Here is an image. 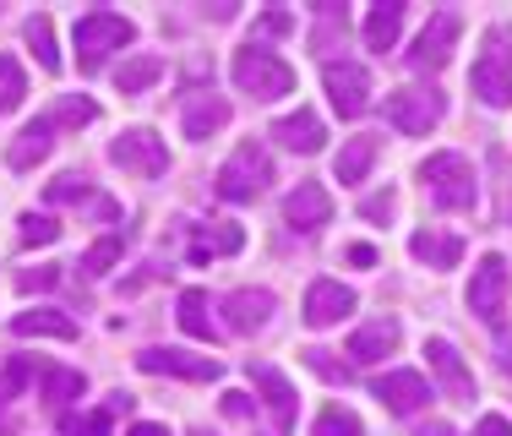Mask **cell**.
Instances as JSON below:
<instances>
[{
	"instance_id": "obj_24",
	"label": "cell",
	"mask_w": 512,
	"mask_h": 436,
	"mask_svg": "<svg viewBox=\"0 0 512 436\" xmlns=\"http://www.w3.org/2000/svg\"><path fill=\"white\" fill-rule=\"evenodd\" d=\"M398 33H404V6H398V0H382V6H371V17H365V44L387 55V50L398 44Z\"/></svg>"
},
{
	"instance_id": "obj_31",
	"label": "cell",
	"mask_w": 512,
	"mask_h": 436,
	"mask_svg": "<svg viewBox=\"0 0 512 436\" xmlns=\"http://www.w3.org/2000/svg\"><path fill=\"white\" fill-rule=\"evenodd\" d=\"M39 393L50 398V404H71V398L88 393V377H82V371H66V366H50L39 377Z\"/></svg>"
},
{
	"instance_id": "obj_12",
	"label": "cell",
	"mask_w": 512,
	"mask_h": 436,
	"mask_svg": "<svg viewBox=\"0 0 512 436\" xmlns=\"http://www.w3.org/2000/svg\"><path fill=\"white\" fill-rule=\"evenodd\" d=\"M284 224L300 229V235H316L322 224H333V197H327V186L300 180V186L284 197Z\"/></svg>"
},
{
	"instance_id": "obj_10",
	"label": "cell",
	"mask_w": 512,
	"mask_h": 436,
	"mask_svg": "<svg viewBox=\"0 0 512 436\" xmlns=\"http://www.w3.org/2000/svg\"><path fill=\"white\" fill-rule=\"evenodd\" d=\"M137 366L148 371V377H180V382H218L224 377V366H218L213 355H191V349H142Z\"/></svg>"
},
{
	"instance_id": "obj_36",
	"label": "cell",
	"mask_w": 512,
	"mask_h": 436,
	"mask_svg": "<svg viewBox=\"0 0 512 436\" xmlns=\"http://www.w3.org/2000/svg\"><path fill=\"white\" fill-rule=\"evenodd\" d=\"M115 415L109 409H88V415H66L60 420V436H109Z\"/></svg>"
},
{
	"instance_id": "obj_34",
	"label": "cell",
	"mask_w": 512,
	"mask_h": 436,
	"mask_svg": "<svg viewBox=\"0 0 512 436\" xmlns=\"http://www.w3.org/2000/svg\"><path fill=\"white\" fill-rule=\"evenodd\" d=\"M311 436H365V426H360V415H349L344 404H327L322 415H316Z\"/></svg>"
},
{
	"instance_id": "obj_1",
	"label": "cell",
	"mask_w": 512,
	"mask_h": 436,
	"mask_svg": "<svg viewBox=\"0 0 512 436\" xmlns=\"http://www.w3.org/2000/svg\"><path fill=\"white\" fill-rule=\"evenodd\" d=\"M235 88L251 93L256 104H273L284 93H295V66L278 50H267V44H246L235 55Z\"/></svg>"
},
{
	"instance_id": "obj_39",
	"label": "cell",
	"mask_w": 512,
	"mask_h": 436,
	"mask_svg": "<svg viewBox=\"0 0 512 436\" xmlns=\"http://www.w3.org/2000/svg\"><path fill=\"white\" fill-rule=\"evenodd\" d=\"M306 366H311V371H322L327 382H349V366H338L333 349H306Z\"/></svg>"
},
{
	"instance_id": "obj_6",
	"label": "cell",
	"mask_w": 512,
	"mask_h": 436,
	"mask_svg": "<svg viewBox=\"0 0 512 436\" xmlns=\"http://www.w3.org/2000/svg\"><path fill=\"white\" fill-rule=\"evenodd\" d=\"M109 164H120L126 175H137V180H158L169 169V148H164L158 131L131 126V131H120V137L109 142Z\"/></svg>"
},
{
	"instance_id": "obj_32",
	"label": "cell",
	"mask_w": 512,
	"mask_h": 436,
	"mask_svg": "<svg viewBox=\"0 0 512 436\" xmlns=\"http://www.w3.org/2000/svg\"><path fill=\"white\" fill-rule=\"evenodd\" d=\"M22 99H28V77H22L17 55H0V115H11Z\"/></svg>"
},
{
	"instance_id": "obj_8",
	"label": "cell",
	"mask_w": 512,
	"mask_h": 436,
	"mask_svg": "<svg viewBox=\"0 0 512 436\" xmlns=\"http://www.w3.org/2000/svg\"><path fill=\"white\" fill-rule=\"evenodd\" d=\"M507 295H512L507 257H502V251H491V257H480V268H474V278H469V311L480 322H502Z\"/></svg>"
},
{
	"instance_id": "obj_40",
	"label": "cell",
	"mask_w": 512,
	"mask_h": 436,
	"mask_svg": "<svg viewBox=\"0 0 512 436\" xmlns=\"http://www.w3.org/2000/svg\"><path fill=\"white\" fill-rule=\"evenodd\" d=\"M360 213L365 218H393L398 213V197H393V191H371V197L360 202Z\"/></svg>"
},
{
	"instance_id": "obj_48",
	"label": "cell",
	"mask_w": 512,
	"mask_h": 436,
	"mask_svg": "<svg viewBox=\"0 0 512 436\" xmlns=\"http://www.w3.org/2000/svg\"><path fill=\"white\" fill-rule=\"evenodd\" d=\"M126 436H169V426H153V420H142V426H131Z\"/></svg>"
},
{
	"instance_id": "obj_35",
	"label": "cell",
	"mask_w": 512,
	"mask_h": 436,
	"mask_svg": "<svg viewBox=\"0 0 512 436\" xmlns=\"http://www.w3.org/2000/svg\"><path fill=\"white\" fill-rule=\"evenodd\" d=\"M115 262H120V235H104V240H93V246L82 251V273H93V278H104Z\"/></svg>"
},
{
	"instance_id": "obj_41",
	"label": "cell",
	"mask_w": 512,
	"mask_h": 436,
	"mask_svg": "<svg viewBox=\"0 0 512 436\" xmlns=\"http://www.w3.org/2000/svg\"><path fill=\"white\" fill-rule=\"evenodd\" d=\"M22 382H28V360H11V366L0 371V398H17Z\"/></svg>"
},
{
	"instance_id": "obj_38",
	"label": "cell",
	"mask_w": 512,
	"mask_h": 436,
	"mask_svg": "<svg viewBox=\"0 0 512 436\" xmlns=\"http://www.w3.org/2000/svg\"><path fill=\"white\" fill-rule=\"evenodd\" d=\"M344 33H349V22L338 17V6H322V22H316L311 44H316V50H333V44L344 39Z\"/></svg>"
},
{
	"instance_id": "obj_28",
	"label": "cell",
	"mask_w": 512,
	"mask_h": 436,
	"mask_svg": "<svg viewBox=\"0 0 512 436\" xmlns=\"http://www.w3.org/2000/svg\"><path fill=\"white\" fill-rule=\"evenodd\" d=\"M50 120L55 131H82V126H93V120H99V104L93 99H82V93H66V99H55L50 104Z\"/></svg>"
},
{
	"instance_id": "obj_23",
	"label": "cell",
	"mask_w": 512,
	"mask_h": 436,
	"mask_svg": "<svg viewBox=\"0 0 512 436\" xmlns=\"http://www.w3.org/2000/svg\"><path fill=\"white\" fill-rule=\"evenodd\" d=\"M371 164H376V137H349L333 159V175L344 180V186H360V180L371 175Z\"/></svg>"
},
{
	"instance_id": "obj_19",
	"label": "cell",
	"mask_w": 512,
	"mask_h": 436,
	"mask_svg": "<svg viewBox=\"0 0 512 436\" xmlns=\"http://www.w3.org/2000/svg\"><path fill=\"white\" fill-rule=\"evenodd\" d=\"M398 349V322L393 317H382V322H365L355 338H349V349L344 355L355 360V366H376V360H387Z\"/></svg>"
},
{
	"instance_id": "obj_3",
	"label": "cell",
	"mask_w": 512,
	"mask_h": 436,
	"mask_svg": "<svg viewBox=\"0 0 512 436\" xmlns=\"http://www.w3.org/2000/svg\"><path fill=\"white\" fill-rule=\"evenodd\" d=\"M420 180L436 197V208H447V213H469L480 202V180H474V164L463 153H431L420 164Z\"/></svg>"
},
{
	"instance_id": "obj_21",
	"label": "cell",
	"mask_w": 512,
	"mask_h": 436,
	"mask_svg": "<svg viewBox=\"0 0 512 436\" xmlns=\"http://www.w3.org/2000/svg\"><path fill=\"white\" fill-rule=\"evenodd\" d=\"M273 137L284 142L289 153H322L327 131H322V120H316L311 109H295V115H284V120L273 126Z\"/></svg>"
},
{
	"instance_id": "obj_29",
	"label": "cell",
	"mask_w": 512,
	"mask_h": 436,
	"mask_svg": "<svg viewBox=\"0 0 512 436\" xmlns=\"http://www.w3.org/2000/svg\"><path fill=\"white\" fill-rule=\"evenodd\" d=\"M213 300H207V289H180L175 311H180V327H186L191 338H213Z\"/></svg>"
},
{
	"instance_id": "obj_43",
	"label": "cell",
	"mask_w": 512,
	"mask_h": 436,
	"mask_svg": "<svg viewBox=\"0 0 512 436\" xmlns=\"http://www.w3.org/2000/svg\"><path fill=\"white\" fill-rule=\"evenodd\" d=\"M55 278H60L55 268H39V273H33V268H28V273H22V278H17V284H22V289H28V295H33V289H50V284H55Z\"/></svg>"
},
{
	"instance_id": "obj_37",
	"label": "cell",
	"mask_w": 512,
	"mask_h": 436,
	"mask_svg": "<svg viewBox=\"0 0 512 436\" xmlns=\"http://www.w3.org/2000/svg\"><path fill=\"white\" fill-rule=\"evenodd\" d=\"M60 224L50 213H22V246H55Z\"/></svg>"
},
{
	"instance_id": "obj_15",
	"label": "cell",
	"mask_w": 512,
	"mask_h": 436,
	"mask_svg": "<svg viewBox=\"0 0 512 436\" xmlns=\"http://www.w3.org/2000/svg\"><path fill=\"white\" fill-rule=\"evenodd\" d=\"M251 382H256V393H262V404H267V415H273L278 436H289V431H295V387L284 382V371L256 366V360H251Z\"/></svg>"
},
{
	"instance_id": "obj_50",
	"label": "cell",
	"mask_w": 512,
	"mask_h": 436,
	"mask_svg": "<svg viewBox=\"0 0 512 436\" xmlns=\"http://www.w3.org/2000/svg\"><path fill=\"white\" fill-rule=\"evenodd\" d=\"M0 436H6V420H0Z\"/></svg>"
},
{
	"instance_id": "obj_26",
	"label": "cell",
	"mask_w": 512,
	"mask_h": 436,
	"mask_svg": "<svg viewBox=\"0 0 512 436\" xmlns=\"http://www.w3.org/2000/svg\"><path fill=\"white\" fill-rule=\"evenodd\" d=\"M409 251L420 262H431V268H458L463 262V240L458 235H431V229H420V235L409 240Z\"/></svg>"
},
{
	"instance_id": "obj_47",
	"label": "cell",
	"mask_w": 512,
	"mask_h": 436,
	"mask_svg": "<svg viewBox=\"0 0 512 436\" xmlns=\"http://www.w3.org/2000/svg\"><path fill=\"white\" fill-rule=\"evenodd\" d=\"M349 262H355V268H376V251L371 246H349Z\"/></svg>"
},
{
	"instance_id": "obj_22",
	"label": "cell",
	"mask_w": 512,
	"mask_h": 436,
	"mask_svg": "<svg viewBox=\"0 0 512 436\" xmlns=\"http://www.w3.org/2000/svg\"><path fill=\"white\" fill-rule=\"evenodd\" d=\"M11 333L17 338H77V322L71 317H60V311H50V306H39V311H17V322H11Z\"/></svg>"
},
{
	"instance_id": "obj_4",
	"label": "cell",
	"mask_w": 512,
	"mask_h": 436,
	"mask_svg": "<svg viewBox=\"0 0 512 436\" xmlns=\"http://www.w3.org/2000/svg\"><path fill=\"white\" fill-rule=\"evenodd\" d=\"M469 88H474V99L491 109L512 104V33L507 28H491V39H485V50L469 71Z\"/></svg>"
},
{
	"instance_id": "obj_30",
	"label": "cell",
	"mask_w": 512,
	"mask_h": 436,
	"mask_svg": "<svg viewBox=\"0 0 512 436\" xmlns=\"http://www.w3.org/2000/svg\"><path fill=\"white\" fill-rule=\"evenodd\" d=\"M22 39H28L33 60H39L44 71H60V50H55V22L50 17H28L22 22Z\"/></svg>"
},
{
	"instance_id": "obj_42",
	"label": "cell",
	"mask_w": 512,
	"mask_h": 436,
	"mask_svg": "<svg viewBox=\"0 0 512 436\" xmlns=\"http://www.w3.org/2000/svg\"><path fill=\"white\" fill-rule=\"evenodd\" d=\"M224 415H229V420H251L256 404H251L246 393H224Z\"/></svg>"
},
{
	"instance_id": "obj_44",
	"label": "cell",
	"mask_w": 512,
	"mask_h": 436,
	"mask_svg": "<svg viewBox=\"0 0 512 436\" xmlns=\"http://www.w3.org/2000/svg\"><path fill=\"white\" fill-rule=\"evenodd\" d=\"M496 366L512 377V327H502V333H496Z\"/></svg>"
},
{
	"instance_id": "obj_46",
	"label": "cell",
	"mask_w": 512,
	"mask_h": 436,
	"mask_svg": "<svg viewBox=\"0 0 512 436\" xmlns=\"http://www.w3.org/2000/svg\"><path fill=\"white\" fill-rule=\"evenodd\" d=\"M474 436H512V426H507L502 415H485V420H480V431H474Z\"/></svg>"
},
{
	"instance_id": "obj_5",
	"label": "cell",
	"mask_w": 512,
	"mask_h": 436,
	"mask_svg": "<svg viewBox=\"0 0 512 436\" xmlns=\"http://www.w3.org/2000/svg\"><path fill=\"white\" fill-rule=\"evenodd\" d=\"M267 180H273V159H267L256 142H240V148L218 164L213 186H218V197H224V202H256L267 191Z\"/></svg>"
},
{
	"instance_id": "obj_14",
	"label": "cell",
	"mask_w": 512,
	"mask_h": 436,
	"mask_svg": "<svg viewBox=\"0 0 512 436\" xmlns=\"http://www.w3.org/2000/svg\"><path fill=\"white\" fill-rule=\"evenodd\" d=\"M371 393L382 398L387 409H393V415H420L425 404H431V382L420 377V371H387V377H376L371 382Z\"/></svg>"
},
{
	"instance_id": "obj_9",
	"label": "cell",
	"mask_w": 512,
	"mask_h": 436,
	"mask_svg": "<svg viewBox=\"0 0 512 436\" xmlns=\"http://www.w3.org/2000/svg\"><path fill=\"white\" fill-rule=\"evenodd\" d=\"M322 88H327V99H333V109L344 120H355V115L371 109V71H365L360 60H327Z\"/></svg>"
},
{
	"instance_id": "obj_20",
	"label": "cell",
	"mask_w": 512,
	"mask_h": 436,
	"mask_svg": "<svg viewBox=\"0 0 512 436\" xmlns=\"http://www.w3.org/2000/svg\"><path fill=\"white\" fill-rule=\"evenodd\" d=\"M50 148H55V126L39 115V120H28V126L17 131V142L6 148V164L11 169H33V164L50 159Z\"/></svg>"
},
{
	"instance_id": "obj_2",
	"label": "cell",
	"mask_w": 512,
	"mask_h": 436,
	"mask_svg": "<svg viewBox=\"0 0 512 436\" xmlns=\"http://www.w3.org/2000/svg\"><path fill=\"white\" fill-rule=\"evenodd\" d=\"M77 66L88 71H99L104 66V55H115V50H126V44H137V22L131 17H120V11H88V17H77Z\"/></svg>"
},
{
	"instance_id": "obj_18",
	"label": "cell",
	"mask_w": 512,
	"mask_h": 436,
	"mask_svg": "<svg viewBox=\"0 0 512 436\" xmlns=\"http://www.w3.org/2000/svg\"><path fill=\"white\" fill-rule=\"evenodd\" d=\"M425 360H431V371H436V382H442L447 398H474V377L447 338H425Z\"/></svg>"
},
{
	"instance_id": "obj_45",
	"label": "cell",
	"mask_w": 512,
	"mask_h": 436,
	"mask_svg": "<svg viewBox=\"0 0 512 436\" xmlns=\"http://www.w3.org/2000/svg\"><path fill=\"white\" fill-rule=\"evenodd\" d=\"M289 28H295L289 11H267V17H262V33H289Z\"/></svg>"
},
{
	"instance_id": "obj_27",
	"label": "cell",
	"mask_w": 512,
	"mask_h": 436,
	"mask_svg": "<svg viewBox=\"0 0 512 436\" xmlns=\"http://www.w3.org/2000/svg\"><path fill=\"white\" fill-rule=\"evenodd\" d=\"M158 77H164V60H158V55H131V60H120V66H115V88L120 93H148Z\"/></svg>"
},
{
	"instance_id": "obj_25",
	"label": "cell",
	"mask_w": 512,
	"mask_h": 436,
	"mask_svg": "<svg viewBox=\"0 0 512 436\" xmlns=\"http://www.w3.org/2000/svg\"><path fill=\"white\" fill-rule=\"evenodd\" d=\"M246 246L240 224H197V246H191V262H207V257H235Z\"/></svg>"
},
{
	"instance_id": "obj_11",
	"label": "cell",
	"mask_w": 512,
	"mask_h": 436,
	"mask_svg": "<svg viewBox=\"0 0 512 436\" xmlns=\"http://www.w3.org/2000/svg\"><path fill=\"white\" fill-rule=\"evenodd\" d=\"M458 33H463V17H458V11H436V17L425 22V33L414 39L409 66H414V71H442L447 60H453V50H458Z\"/></svg>"
},
{
	"instance_id": "obj_49",
	"label": "cell",
	"mask_w": 512,
	"mask_h": 436,
	"mask_svg": "<svg viewBox=\"0 0 512 436\" xmlns=\"http://www.w3.org/2000/svg\"><path fill=\"white\" fill-rule=\"evenodd\" d=\"M420 436H458V431H453V426H442V420H436V426H425Z\"/></svg>"
},
{
	"instance_id": "obj_16",
	"label": "cell",
	"mask_w": 512,
	"mask_h": 436,
	"mask_svg": "<svg viewBox=\"0 0 512 436\" xmlns=\"http://www.w3.org/2000/svg\"><path fill=\"white\" fill-rule=\"evenodd\" d=\"M355 311V289H344L338 278H316L306 289V322L311 327H333Z\"/></svg>"
},
{
	"instance_id": "obj_7",
	"label": "cell",
	"mask_w": 512,
	"mask_h": 436,
	"mask_svg": "<svg viewBox=\"0 0 512 436\" xmlns=\"http://www.w3.org/2000/svg\"><path fill=\"white\" fill-rule=\"evenodd\" d=\"M447 115V99L436 88H398L387 99V126L404 137H431V126Z\"/></svg>"
},
{
	"instance_id": "obj_17",
	"label": "cell",
	"mask_w": 512,
	"mask_h": 436,
	"mask_svg": "<svg viewBox=\"0 0 512 436\" xmlns=\"http://www.w3.org/2000/svg\"><path fill=\"white\" fill-rule=\"evenodd\" d=\"M229 126V104L218 99V93H186V109H180V131H186L191 142H207L213 131Z\"/></svg>"
},
{
	"instance_id": "obj_13",
	"label": "cell",
	"mask_w": 512,
	"mask_h": 436,
	"mask_svg": "<svg viewBox=\"0 0 512 436\" xmlns=\"http://www.w3.org/2000/svg\"><path fill=\"white\" fill-rule=\"evenodd\" d=\"M273 311H278L273 289H235V295L224 300V327L240 333V338H251V333H262V327L273 322Z\"/></svg>"
},
{
	"instance_id": "obj_33",
	"label": "cell",
	"mask_w": 512,
	"mask_h": 436,
	"mask_svg": "<svg viewBox=\"0 0 512 436\" xmlns=\"http://www.w3.org/2000/svg\"><path fill=\"white\" fill-rule=\"evenodd\" d=\"M88 197H93L88 175H60L44 186V202H50V208H71V202H88Z\"/></svg>"
}]
</instances>
